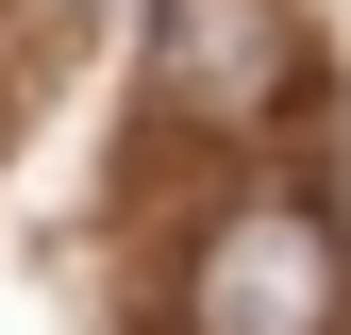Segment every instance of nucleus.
<instances>
[{
  "label": "nucleus",
  "mask_w": 351,
  "mask_h": 335,
  "mask_svg": "<svg viewBox=\"0 0 351 335\" xmlns=\"http://www.w3.org/2000/svg\"><path fill=\"white\" fill-rule=\"evenodd\" d=\"M285 67H301L285 0H151V101L184 135H251L285 101Z\"/></svg>",
  "instance_id": "f03ea898"
},
{
  "label": "nucleus",
  "mask_w": 351,
  "mask_h": 335,
  "mask_svg": "<svg viewBox=\"0 0 351 335\" xmlns=\"http://www.w3.org/2000/svg\"><path fill=\"white\" fill-rule=\"evenodd\" d=\"M351 319V251L318 201H234L184 268V335H335Z\"/></svg>",
  "instance_id": "f257e3e1"
}]
</instances>
